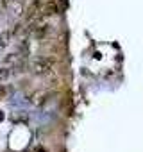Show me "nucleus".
Listing matches in <instances>:
<instances>
[{"label":"nucleus","instance_id":"obj_1","mask_svg":"<svg viewBox=\"0 0 143 152\" xmlns=\"http://www.w3.org/2000/svg\"><path fill=\"white\" fill-rule=\"evenodd\" d=\"M55 64H57V59H55L54 56H41V57H36L34 63H32V73L38 75V77H47V75L54 73Z\"/></svg>","mask_w":143,"mask_h":152},{"label":"nucleus","instance_id":"obj_2","mask_svg":"<svg viewBox=\"0 0 143 152\" xmlns=\"http://www.w3.org/2000/svg\"><path fill=\"white\" fill-rule=\"evenodd\" d=\"M13 38H15V34H13V29H6V31H2V32H0V48H6V47H9Z\"/></svg>","mask_w":143,"mask_h":152},{"label":"nucleus","instance_id":"obj_3","mask_svg":"<svg viewBox=\"0 0 143 152\" xmlns=\"http://www.w3.org/2000/svg\"><path fill=\"white\" fill-rule=\"evenodd\" d=\"M47 100H48V93H47V91H36V93L31 97V102H32L34 106H43Z\"/></svg>","mask_w":143,"mask_h":152},{"label":"nucleus","instance_id":"obj_4","mask_svg":"<svg viewBox=\"0 0 143 152\" xmlns=\"http://www.w3.org/2000/svg\"><path fill=\"white\" fill-rule=\"evenodd\" d=\"M11 75H13V68L11 66H2L0 68V84H2L4 81H7Z\"/></svg>","mask_w":143,"mask_h":152},{"label":"nucleus","instance_id":"obj_5","mask_svg":"<svg viewBox=\"0 0 143 152\" xmlns=\"http://www.w3.org/2000/svg\"><path fill=\"white\" fill-rule=\"evenodd\" d=\"M7 91H9V88H7V86H2V88H0V100H2V99L7 95Z\"/></svg>","mask_w":143,"mask_h":152},{"label":"nucleus","instance_id":"obj_6","mask_svg":"<svg viewBox=\"0 0 143 152\" xmlns=\"http://www.w3.org/2000/svg\"><path fill=\"white\" fill-rule=\"evenodd\" d=\"M32 152H48V150H47V148H43V147H36Z\"/></svg>","mask_w":143,"mask_h":152}]
</instances>
